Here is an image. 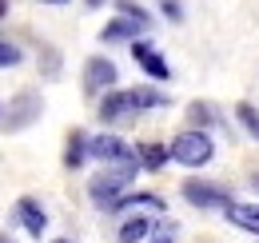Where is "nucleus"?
I'll return each instance as SVG.
<instances>
[{
    "label": "nucleus",
    "mask_w": 259,
    "mask_h": 243,
    "mask_svg": "<svg viewBox=\"0 0 259 243\" xmlns=\"http://www.w3.org/2000/svg\"><path fill=\"white\" fill-rule=\"evenodd\" d=\"M140 172H144L140 155H132V159H124V164H108L100 176H92V180H88V199L96 204L100 212H112V204L128 191V183L136 180Z\"/></svg>",
    "instance_id": "f257e3e1"
},
{
    "label": "nucleus",
    "mask_w": 259,
    "mask_h": 243,
    "mask_svg": "<svg viewBox=\"0 0 259 243\" xmlns=\"http://www.w3.org/2000/svg\"><path fill=\"white\" fill-rule=\"evenodd\" d=\"M167 148H171V164H180V168H207L211 155H215V140L203 128H188Z\"/></svg>",
    "instance_id": "f03ea898"
},
{
    "label": "nucleus",
    "mask_w": 259,
    "mask_h": 243,
    "mask_svg": "<svg viewBox=\"0 0 259 243\" xmlns=\"http://www.w3.org/2000/svg\"><path fill=\"white\" fill-rule=\"evenodd\" d=\"M40 112H44L40 92L24 88V92H16V96L8 100V112L0 116V128H4V132H24V128H32V124L40 120Z\"/></svg>",
    "instance_id": "7ed1b4c3"
},
{
    "label": "nucleus",
    "mask_w": 259,
    "mask_h": 243,
    "mask_svg": "<svg viewBox=\"0 0 259 243\" xmlns=\"http://www.w3.org/2000/svg\"><path fill=\"white\" fill-rule=\"evenodd\" d=\"M184 199L192 204V208H199V212H224V208H231L235 199H231V191H227L224 183L215 180H184Z\"/></svg>",
    "instance_id": "20e7f679"
},
{
    "label": "nucleus",
    "mask_w": 259,
    "mask_h": 243,
    "mask_svg": "<svg viewBox=\"0 0 259 243\" xmlns=\"http://www.w3.org/2000/svg\"><path fill=\"white\" fill-rule=\"evenodd\" d=\"M116 80H120V68L108 60V56H88V64H84V92H88V96L112 92Z\"/></svg>",
    "instance_id": "39448f33"
},
{
    "label": "nucleus",
    "mask_w": 259,
    "mask_h": 243,
    "mask_svg": "<svg viewBox=\"0 0 259 243\" xmlns=\"http://www.w3.org/2000/svg\"><path fill=\"white\" fill-rule=\"evenodd\" d=\"M96 116L104 124H132L140 112H136V104H132V92L128 88H112V92H104Z\"/></svg>",
    "instance_id": "423d86ee"
},
{
    "label": "nucleus",
    "mask_w": 259,
    "mask_h": 243,
    "mask_svg": "<svg viewBox=\"0 0 259 243\" xmlns=\"http://www.w3.org/2000/svg\"><path fill=\"white\" fill-rule=\"evenodd\" d=\"M12 219H16L32 239H40V235L48 231V212H44V204H40L36 195H20L16 208H12Z\"/></svg>",
    "instance_id": "0eeeda50"
},
{
    "label": "nucleus",
    "mask_w": 259,
    "mask_h": 243,
    "mask_svg": "<svg viewBox=\"0 0 259 243\" xmlns=\"http://www.w3.org/2000/svg\"><path fill=\"white\" fill-rule=\"evenodd\" d=\"M128 48H132V60L140 64L152 80H171V64L163 60V52L152 44V40H144V36H140V40H136V44H128Z\"/></svg>",
    "instance_id": "6e6552de"
},
{
    "label": "nucleus",
    "mask_w": 259,
    "mask_h": 243,
    "mask_svg": "<svg viewBox=\"0 0 259 243\" xmlns=\"http://www.w3.org/2000/svg\"><path fill=\"white\" fill-rule=\"evenodd\" d=\"M132 155H136V148L124 144L120 136H112V132L92 136V159H100L104 168H108V164H124V159H132Z\"/></svg>",
    "instance_id": "1a4fd4ad"
},
{
    "label": "nucleus",
    "mask_w": 259,
    "mask_h": 243,
    "mask_svg": "<svg viewBox=\"0 0 259 243\" xmlns=\"http://www.w3.org/2000/svg\"><path fill=\"white\" fill-rule=\"evenodd\" d=\"M128 212H152V215H163V212H167V204H163L156 191H136V195H128V191H124V195L112 204V212H108V215H128Z\"/></svg>",
    "instance_id": "9d476101"
},
{
    "label": "nucleus",
    "mask_w": 259,
    "mask_h": 243,
    "mask_svg": "<svg viewBox=\"0 0 259 243\" xmlns=\"http://www.w3.org/2000/svg\"><path fill=\"white\" fill-rule=\"evenodd\" d=\"M140 32H144L140 20H132V16H116L112 24H104V28H100V40H104V44H136V40H140Z\"/></svg>",
    "instance_id": "9b49d317"
},
{
    "label": "nucleus",
    "mask_w": 259,
    "mask_h": 243,
    "mask_svg": "<svg viewBox=\"0 0 259 243\" xmlns=\"http://www.w3.org/2000/svg\"><path fill=\"white\" fill-rule=\"evenodd\" d=\"M88 159H92V136H84L80 128H72V132H68V144H64V168L76 172V168H84Z\"/></svg>",
    "instance_id": "f8f14e48"
},
{
    "label": "nucleus",
    "mask_w": 259,
    "mask_h": 243,
    "mask_svg": "<svg viewBox=\"0 0 259 243\" xmlns=\"http://www.w3.org/2000/svg\"><path fill=\"white\" fill-rule=\"evenodd\" d=\"M224 219L231 227H239V231H247V235H259V204H231L224 208Z\"/></svg>",
    "instance_id": "ddd939ff"
},
{
    "label": "nucleus",
    "mask_w": 259,
    "mask_h": 243,
    "mask_svg": "<svg viewBox=\"0 0 259 243\" xmlns=\"http://www.w3.org/2000/svg\"><path fill=\"white\" fill-rule=\"evenodd\" d=\"M152 227H156V219H148V215H124V223H120V231H116V243H148L152 235Z\"/></svg>",
    "instance_id": "4468645a"
},
{
    "label": "nucleus",
    "mask_w": 259,
    "mask_h": 243,
    "mask_svg": "<svg viewBox=\"0 0 259 243\" xmlns=\"http://www.w3.org/2000/svg\"><path fill=\"white\" fill-rule=\"evenodd\" d=\"M188 124L207 132V128H220L224 120H220V108H215V104H207V100H192V104H188Z\"/></svg>",
    "instance_id": "2eb2a0df"
},
{
    "label": "nucleus",
    "mask_w": 259,
    "mask_h": 243,
    "mask_svg": "<svg viewBox=\"0 0 259 243\" xmlns=\"http://www.w3.org/2000/svg\"><path fill=\"white\" fill-rule=\"evenodd\" d=\"M136 155H140L144 172H163L171 159V148L167 144H136Z\"/></svg>",
    "instance_id": "dca6fc26"
},
{
    "label": "nucleus",
    "mask_w": 259,
    "mask_h": 243,
    "mask_svg": "<svg viewBox=\"0 0 259 243\" xmlns=\"http://www.w3.org/2000/svg\"><path fill=\"white\" fill-rule=\"evenodd\" d=\"M235 120H239V128H243L251 140H259V108H255V104L239 100V104H235Z\"/></svg>",
    "instance_id": "f3484780"
},
{
    "label": "nucleus",
    "mask_w": 259,
    "mask_h": 243,
    "mask_svg": "<svg viewBox=\"0 0 259 243\" xmlns=\"http://www.w3.org/2000/svg\"><path fill=\"white\" fill-rule=\"evenodd\" d=\"M176 239H180V223H176V219H156L148 243H176Z\"/></svg>",
    "instance_id": "a211bd4d"
},
{
    "label": "nucleus",
    "mask_w": 259,
    "mask_h": 243,
    "mask_svg": "<svg viewBox=\"0 0 259 243\" xmlns=\"http://www.w3.org/2000/svg\"><path fill=\"white\" fill-rule=\"evenodd\" d=\"M116 8H120V16H132V20H140L144 28L152 24V12H148L144 4H136V0H116Z\"/></svg>",
    "instance_id": "6ab92c4d"
},
{
    "label": "nucleus",
    "mask_w": 259,
    "mask_h": 243,
    "mask_svg": "<svg viewBox=\"0 0 259 243\" xmlns=\"http://www.w3.org/2000/svg\"><path fill=\"white\" fill-rule=\"evenodd\" d=\"M20 60H24V52H20L12 40H4V36H0V72H4V68H16Z\"/></svg>",
    "instance_id": "aec40b11"
},
{
    "label": "nucleus",
    "mask_w": 259,
    "mask_h": 243,
    "mask_svg": "<svg viewBox=\"0 0 259 243\" xmlns=\"http://www.w3.org/2000/svg\"><path fill=\"white\" fill-rule=\"evenodd\" d=\"M40 60H44V76H48V80H56V76H60V56H56V48H48V44H44V56H40Z\"/></svg>",
    "instance_id": "412c9836"
},
{
    "label": "nucleus",
    "mask_w": 259,
    "mask_h": 243,
    "mask_svg": "<svg viewBox=\"0 0 259 243\" xmlns=\"http://www.w3.org/2000/svg\"><path fill=\"white\" fill-rule=\"evenodd\" d=\"M160 8H163V16H167L171 24L184 20V4H180V0H160Z\"/></svg>",
    "instance_id": "4be33fe9"
},
{
    "label": "nucleus",
    "mask_w": 259,
    "mask_h": 243,
    "mask_svg": "<svg viewBox=\"0 0 259 243\" xmlns=\"http://www.w3.org/2000/svg\"><path fill=\"white\" fill-rule=\"evenodd\" d=\"M247 183H251V191H255V195H259V172H255V176H251V180H247Z\"/></svg>",
    "instance_id": "5701e85b"
},
{
    "label": "nucleus",
    "mask_w": 259,
    "mask_h": 243,
    "mask_svg": "<svg viewBox=\"0 0 259 243\" xmlns=\"http://www.w3.org/2000/svg\"><path fill=\"white\" fill-rule=\"evenodd\" d=\"M84 4H88V8H104L108 0H84Z\"/></svg>",
    "instance_id": "b1692460"
},
{
    "label": "nucleus",
    "mask_w": 259,
    "mask_h": 243,
    "mask_svg": "<svg viewBox=\"0 0 259 243\" xmlns=\"http://www.w3.org/2000/svg\"><path fill=\"white\" fill-rule=\"evenodd\" d=\"M4 16H8V0H0V20H4Z\"/></svg>",
    "instance_id": "393cba45"
},
{
    "label": "nucleus",
    "mask_w": 259,
    "mask_h": 243,
    "mask_svg": "<svg viewBox=\"0 0 259 243\" xmlns=\"http://www.w3.org/2000/svg\"><path fill=\"white\" fill-rule=\"evenodd\" d=\"M40 4H68V0H40Z\"/></svg>",
    "instance_id": "a878e982"
},
{
    "label": "nucleus",
    "mask_w": 259,
    "mask_h": 243,
    "mask_svg": "<svg viewBox=\"0 0 259 243\" xmlns=\"http://www.w3.org/2000/svg\"><path fill=\"white\" fill-rule=\"evenodd\" d=\"M0 243H12V239H8V235H4V231H0Z\"/></svg>",
    "instance_id": "bb28decb"
},
{
    "label": "nucleus",
    "mask_w": 259,
    "mask_h": 243,
    "mask_svg": "<svg viewBox=\"0 0 259 243\" xmlns=\"http://www.w3.org/2000/svg\"><path fill=\"white\" fill-rule=\"evenodd\" d=\"M52 243H72V239H52Z\"/></svg>",
    "instance_id": "cd10ccee"
}]
</instances>
